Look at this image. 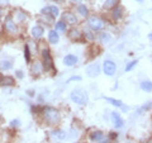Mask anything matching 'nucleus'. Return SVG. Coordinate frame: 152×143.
<instances>
[{
	"mask_svg": "<svg viewBox=\"0 0 152 143\" xmlns=\"http://www.w3.org/2000/svg\"><path fill=\"white\" fill-rule=\"evenodd\" d=\"M48 41H50V43H52V45L58 43V41H60L58 33H57L56 31H50V33H48Z\"/></svg>",
	"mask_w": 152,
	"mask_h": 143,
	"instance_id": "obj_17",
	"label": "nucleus"
},
{
	"mask_svg": "<svg viewBox=\"0 0 152 143\" xmlns=\"http://www.w3.org/2000/svg\"><path fill=\"white\" fill-rule=\"evenodd\" d=\"M69 37L71 38V39H79V38L81 37V32H80L79 29H71L69 32Z\"/></svg>",
	"mask_w": 152,
	"mask_h": 143,
	"instance_id": "obj_23",
	"label": "nucleus"
},
{
	"mask_svg": "<svg viewBox=\"0 0 152 143\" xmlns=\"http://www.w3.org/2000/svg\"><path fill=\"white\" fill-rule=\"evenodd\" d=\"M70 98L75 104H79V105H84V104H86L88 100H89L88 94L80 89L74 90V91L70 94Z\"/></svg>",
	"mask_w": 152,
	"mask_h": 143,
	"instance_id": "obj_2",
	"label": "nucleus"
},
{
	"mask_svg": "<svg viewBox=\"0 0 152 143\" xmlns=\"http://www.w3.org/2000/svg\"><path fill=\"white\" fill-rule=\"evenodd\" d=\"M24 57H26V62L29 63L31 62V51H29V46L28 45L24 46Z\"/></svg>",
	"mask_w": 152,
	"mask_h": 143,
	"instance_id": "obj_27",
	"label": "nucleus"
},
{
	"mask_svg": "<svg viewBox=\"0 0 152 143\" xmlns=\"http://www.w3.org/2000/svg\"><path fill=\"white\" fill-rule=\"evenodd\" d=\"M10 125H12V127H18V125H19V119H14V120H12Z\"/></svg>",
	"mask_w": 152,
	"mask_h": 143,
	"instance_id": "obj_31",
	"label": "nucleus"
},
{
	"mask_svg": "<svg viewBox=\"0 0 152 143\" xmlns=\"http://www.w3.org/2000/svg\"><path fill=\"white\" fill-rule=\"evenodd\" d=\"M88 24L93 31L99 32V31L104 29V27H105V20L102 19L100 17L91 15V17H89V19H88Z\"/></svg>",
	"mask_w": 152,
	"mask_h": 143,
	"instance_id": "obj_3",
	"label": "nucleus"
},
{
	"mask_svg": "<svg viewBox=\"0 0 152 143\" xmlns=\"http://www.w3.org/2000/svg\"><path fill=\"white\" fill-rule=\"evenodd\" d=\"M43 14H51L52 17H57L60 14V10H58V8L57 7H55V5H51V7H46V8H43L41 10Z\"/></svg>",
	"mask_w": 152,
	"mask_h": 143,
	"instance_id": "obj_13",
	"label": "nucleus"
},
{
	"mask_svg": "<svg viewBox=\"0 0 152 143\" xmlns=\"http://www.w3.org/2000/svg\"><path fill=\"white\" fill-rule=\"evenodd\" d=\"M140 88L143 90L145 93H151L152 91V81L151 80H142L140 82Z\"/></svg>",
	"mask_w": 152,
	"mask_h": 143,
	"instance_id": "obj_14",
	"label": "nucleus"
},
{
	"mask_svg": "<svg viewBox=\"0 0 152 143\" xmlns=\"http://www.w3.org/2000/svg\"><path fill=\"white\" fill-rule=\"evenodd\" d=\"M86 74H88V76H90V77H96V76L100 74V66H99V63L89 65L86 67Z\"/></svg>",
	"mask_w": 152,
	"mask_h": 143,
	"instance_id": "obj_7",
	"label": "nucleus"
},
{
	"mask_svg": "<svg viewBox=\"0 0 152 143\" xmlns=\"http://www.w3.org/2000/svg\"><path fill=\"white\" fill-rule=\"evenodd\" d=\"M117 71V65L112 60H105L103 63V72L107 76H114Z\"/></svg>",
	"mask_w": 152,
	"mask_h": 143,
	"instance_id": "obj_5",
	"label": "nucleus"
},
{
	"mask_svg": "<svg viewBox=\"0 0 152 143\" xmlns=\"http://www.w3.org/2000/svg\"><path fill=\"white\" fill-rule=\"evenodd\" d=\"M136 1H138V3H143L145 0H136Z\"/></svg>",
	"mask_w": 152,
	"mask_h": 143,
	"instance_id": "obj_34",
	"label": "nucleus"
},
{
	"mask_svg": "<svg viewBox=\"0 0 152 143\" xmlns=\"http://www.w3.org/2000/svg\"><path fill=\"white\" fill-rule=\"evenodd\" d=\"M123 15H124V9H123L121 5H117L115 8L113 9V12H112V18H113V20H121V19L123 18Z\"/></svg>",
	"mask_w": 152,
	"mask_h": 143,
	"instance_id": "obj_9",
	"label": "nucleus"
},
{
	"mask_svg": "<svg viewBox=\"0 0 152 143\" xmlns=\"http://www.w3.org/2000/svg\"><path fill=\"white\" fill-rule=\"evenodd\" d=\"M4 28L5 31L9 33H17V27H15V23L13 22V19L10 15H8L5 18V23H4Z\"/></svg>",
	"mask_w": 152,
	"mask_h": 143,
	"instance_id": "obj_8",
	"label": "nucleus"
},
{
	"mask_svg": "<svg viewBox=\"0 0 152 143\" xmlns=\"http://www.w3.org/2000/svg\"><path fill=\"white\" fill-rule=\"evenodd\" d=\"M52 137L57 138V139H65L66 138V133L61 129H57V131H53L52 132Z\"/></svg>",
	"mask_w": 152,
	"mask_h": 143,
	"instance_id": "obj_21",
	"label": "nucleus"
},
{
	"mask_svg": "<svg viewBox=\"0 0 152 143\" xmlns=\"http://www.w3.org/2000/svg\"><path fill=\"white\" fill-rule=\"evenodd\" d=\"M103 138H104V133H103L102 131H95V132H93L91 134H90V139L95 141V142L102 141Z\"/></svg>",
	"mask_w": 152,
	"mask_h": 143,
	"instance_id": "obj_19",
	"label": "nucleus"
},
{
	"mask_svg": "<svg viewBox=\"0 0 152 143\" xmlns=\"http://www.w3.org/2000/svg\"><path fill=\"white\" fill-rule=\"evenodd\" d=\"M84 36H85V38H86V41H89V42H93L95 39L94 33L90 31V29H85L84 31Z\"/></svg>",
	"mask_w": 152,
	"mask_h": 143,
	"instance_id": "obj_25",
	"label": "nucleus"
},
{
	"mask_svg": "<svg viewBox=\"0 0 152 143\" xmlns=\"http://www.w3.org/2000/svg\"><path fill=\"white\" fill-rule=\"evenodd\" d=\"M0 119H1V117H0Z\"/></svg>",
	"mask_w": 152,
	"mask_h": 143,
	"instance_id": "obj_37",
	"label": "nucleus"
},
{
	"mask_svg": "<svg viewBox=\"0 0 152 143\" xmlns=\"http://www.w3.org/2000/svg\"><path fill=\"white\" fill-rule=\"evenodd\" d=\"M148 37H150V39H151V41H152V33H151V34H150V36H148Z\"/></svg>",
	"mask_w": 152,
	"mask_h": 143,
	"instance_id": "obj_36",
	"label": "nucleus"
},
{
	"mask_svg": "<svg viewBox=\"0 0 152 143\" xmlns=\"http://www.w3.org/2000/svg\"><path fill=\"white\" fill-rule=\"evenodd\" d=\"M110 118H112V122L115 128H123L124 127V120H123V118L121 117L119 113L117 112H112L110 113Z\"/></svg>",
	"mask_w": 152,
	"mask_h": 143,
	"instance_id": "obj_6",
	"label": "nucleus"
},
{
	"mask_svg": "<svg viewBox=\"0 0 152 143\" xmlns=\"http://www.w3.org/2000/svg\"><path fill=\"white\" fill-rule=\"evenodd\" d=\"M43 70H45V69H43V65H42L41 62H37V61H36V62L33 63V66H32V72L34 74V75H39Z\"/></svg>",
	"mask_w": 152,
	"mask_h": 143,
	"instance_id": "obj_18",
	"label": "nucleus"
},
{
	"mask_svg": "<svg viewBox=\"0 0 152 143\" xmlns=\"http://www.w3.org/2000/svg\"><path fill=\"white\" fill-rule=\"evenodd\" d=\"M99 38H100V41L102 42H104V43H108L109 41H110V34L109 33H107V32H102L100 33V36H99Z\"/></svg>",
	"mask_w": 152,
	"mask_h": 143,
	"instance_id": "obj_26",
	"label": "nucleus"
},
{
	"mask_svg": "<svg viewBox=\"0 0 152 143\" xmlns=\"http://www.w3.org/2000/svg\"><path fill=\"white\" fill-rule=\"evenodd\" d=\"M81 80V77L80 76H72V77H70L69 80H67V82H71V81H80Z\"/></svg>",
	"mask_w": 152,
	"mask_h": 143,
	"instance_id": "obj_30",
	"label": "nucleus"
},
{
	"mask_svg": "<svg viewBox=\"0 0 152 143\" xmlns=\"http://www.w3.org/2000/svg\"><path fill=\"white\" fill-rule=\"evenodd\" d=\"M118 3H119V0H105V3H104V9H114Z\"/></svg>",
	"mask_w": 152,
	"mask_h": 143,
	"instance_id": "obj_20",
	"label": "nucleus"
},
{
	"mask_svg": "<svg viewBox=\"0 0 152 143\" xmlns=\"http://www.w3.org/2000/svg\"><path fill=\"white\" fill-rule=\"evenodd\" d=\"M62 18H64L62 20L66 22V23H69V24H76V23H77V18H76V15L72 14V13H70V12L64 13Z\"/></svg>",
	"mask_w": 152,
	"mask_h": 143,
	"instance_id": "obj_11",
	"label": "nucleus"
},
{
	"mask_svg": "<svg viewBox=\"0 0 152 143\" xmlns=\"http://www.w3.org/2000/svg\"><path fill=\"white\" fill-rule=\"evenodd\" d=\"M12 62L10 61H1V63H0V69L1 70H10L12 69Z\"/></svg>",
	"mask_w": 152,
	"mask_h": 143,
	"instance_id": "obj_28",
	"label": "nucleus"
},
{
	"mask_svg": "<svg viewBox=\"0 0 152 143\" xmlns=\"http://www.w3.org/2000/svg\"><path fill=\"white\" fill-rule=\"evenodd\" d=\"M77 12L80 15H83V17H88V14H89V9L86 8V5H84V4H80V5L77 7Z\"/></svg>",
	"mask_w": 152,
	"mask_h": 143,
	"instance_id": "obj_22",
	"label": "nucleus"
},
{
	"mask_svg": "<svg viewBox=\"0 0 152 143\" xmlns=\"http://www.w3.org/2000/svg\"><path fill=\"white\" fill-rule=\"evenodd\" d=\"M117 137H118V133H114V132H112L110 136H109V138H110V139H114V138H117Z\"/></svg>",
	"mask_w": 152,
	"mask_h": 143,
	"instance_id": "obj_32",
	"label": "nucleus"
},
{
	"mask_svg": "<svg viewBox=\"0 0 152 143\" xmlns=\"http://www.w3.org/2000/svg\"><path fill=\"white\" fill-rule=\"evenodd\" d=\"M104 99L107 100L108 103H110L112 105H114V107H117V108H121V109H123V110H127V107L123 104L121 100H118V99H114V98H107V96H104Z\"/></svg>",
	"mask_w": 152,
	"mask_h": 143,
	"instance_id": "obj_12",
	"label": "nucleus"
},
{
	"mask_svg": "<svg viewBox=\"0 0 152 143\" xmlns=\"http://www.w3.org/2000/svg\"><path fill=\"white\" fill-rule=\"evenodd\" d=\"M43 33H45V29L41 26H36L32 28V36L34 38H41L43 36Z\"/></svg>",
	"mask_w": 152,
	"mask_h": 143,
	"instance_id": "obj_16",
	"label": "nucleus"
},
{
	"mask_svg": "<svg viewBox=\"0 0 152 143\" xmlns=\"http://www.w3.org/2000/svg\"><path fill=\"white\" fill-rule=\"evenodd\" d=\"M70 1H72V3H76V1H80V0H70Z\"/></svg>",
	"mask_w": 152,
	"mask_h": 143,
	"instance_id": "obj_35",
	"label": "nucleus"
},
{
	"mask_svg": "<svg viewBox=\"0 0 152 143\" xmlns=\"http://www.w3.org/2000/svg\"><path fill=\"white\" fill-rule=\"evenodd\" d=\"M42 113H43L46 122L50 123V124H56V123L60 122V112L57 109L52 107H46L42 109Z\"/></svg>",
	"mask_w": 152,
	"mask_h": 143,
	"instance_id": "obj_1",
	"label": "nucleus"
},
{
	"mask_svg": "<svg viewBox=\"0 0 152 143\" xmlns=\"http://www.w3.org/2000/svg\"><path fill=\"white\" fill-rule=\"evenodd\" d=\"M137 63H138V60H133V61H131V62H128L127 66H126V72H129L134 66H137Z\"/></svg>",
	"mask_w": 152,
	"mask_h": 143,
	"instance_id": "obj_29",
	"label": "nucleus"
},
{
	"mask_svg": "<svg viewBox=\"0 0 152 143\" xmlns=\"http://www.w3.org/2000/svg\"><path fill=\"white\" fill-rule=\"evenodd\" d=\"M42 58H43V69L46 71H50L53 69V60H52L48 48H45L42 51Z\"/></svg>",
	"mask_w": 152,
	"mask_h": 143,
	"instance_id": "obj_4",
	"label": "nucleus"
},
{
	"mask_svg": "<svg viewBox=\"0 0 152 143\" xmlns=\"http://www.w3.org/2000/svg\"><path fill=\"white\" fill-rule=\"evenodd\" d=\"M66 28H67V24H66V22L60 20V22L56 23V31H58V32H66Z\"/></svg>",
	"mask_w": 152,
	"mask_h": 143,
	"instance_id": "obj_24",
	"label": "nucleus"
},
{
	"mask_svg": "<svg viewBox=\"0 0 152 143\" xmlns=\"http://www.w3.org/2000/svg\"><path fill=\"white\" fill-rule=\"evenodd\" d=\"M76 62H77V57L74 55H67L64 57V63L66 66H74L76 65Z\"/></svg>",
	"mask_w": 152,
	"mask_h": 143,
	"instance_id": "obj_15",
	"label": "nucleus"
},
{
	"mask_svg": "<svg viewBox=\"0 0 152 143\" xmlns=\"http://www.w3.org/2000/svg\"><path fill=\"white\" fill-rule=\"evenodd\" d=\"M17 76L19 79H23V72H22V71H17Z\"/></svg>",
	"mask_w": 152,
	"mask_h": 143,
	"instance_id": "obj_33",
	"label": "nucleus"
},
{
	"mask_svg": "<svg viewBox=\"0 0 152 143\" xmlns=\"http://www.w3.org/2000/svg\"><path fill=\"white\" fill-rule=\"evenodd\" d=\"M14 84H15V80H14L12 76L0 75V85H1V86H13Z\"/></svg>",
	"mask_w": 152,
	"mask_h": 143,
	"instance_id": "obj_10",
	"label": "nucleus"
}]
</instances>
